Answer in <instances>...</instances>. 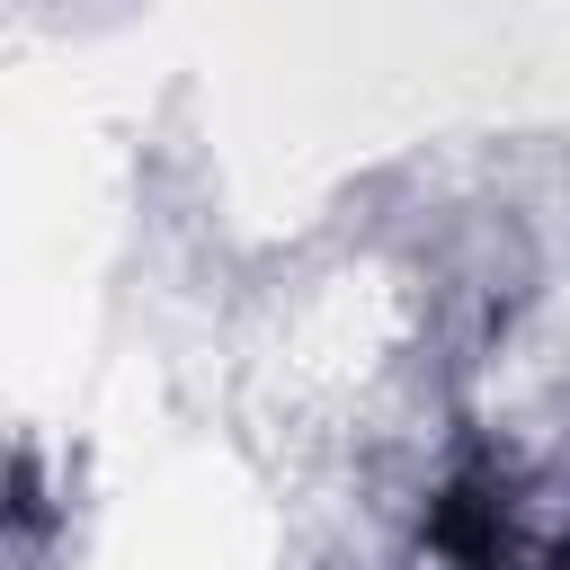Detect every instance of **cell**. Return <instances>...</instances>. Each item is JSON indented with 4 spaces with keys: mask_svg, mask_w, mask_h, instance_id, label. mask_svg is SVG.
<instances>
[{
    "mask_svg": "<svg viewBox=\"0 0 570 570\" xmlns=\"http://www.w3.org/2000/svg\"><path fill=\"white\" fill-rule=\"evenodd\" d=\"M561 570H570V552H561Z\"/></svg>",
    "mask_w": 570,
    "mask_h": 570,
    "instance_id": "obj_1",
    "label": "cell"
}]
</instances>
